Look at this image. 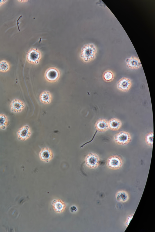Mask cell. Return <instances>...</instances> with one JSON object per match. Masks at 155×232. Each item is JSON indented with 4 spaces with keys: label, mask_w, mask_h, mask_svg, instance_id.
Listing matches in <instances>:
<instances>
[{
    "label": "cell",
    "mask_w": 155,
    "mask_h": 232,
    "mask_svg": "<svg viewBox=\"0 0 155 232\" xmlns=\"http://www.w3.org/2000/svg\"><path fill=\"white\" fill-rule=\"evenodd\" d=\"M6 1H5V0H0V6L2 4H3L4 3H5Z\"/></svg>",
    "instance_id": "23"
},
{
    "label": "cell",
    "mask_w": 155,
    "mask_h": 232,
    "mask_svg": "<svg viewBox=\"0 0 155 232\" xmlns=\"http://www.w3.org/2000/svg\"><path fill=\"white\" fill-rule=\"evenodd\" d=\"M133 215H130L129 216H128L126 220V225H127V226L128 225V224L129 223V222H130V220L132 218V217H133Z\"/></svg>",
    "instance_id": "21"
},
{
    "label": "cell",
    "mask_w": 155,
    "mask_h": 232,
    "mask_svg": "<svg viewBox=\"0 0 155 232\" xmlns=\"http://www.w3.org/2000/svg\"><path fill=\"white\" fill-rule=\"evenodd\" d=\"M39 99L40 102L44 104H50L53 99L52 94L47 90L44 91L40 93Z\"/></svg>",
    "instance_id": "14"
},
{
    "label": "cell",
    "mask_w": 155,
    "mask_h": 232,
    "mask_svg": "<svg viewBox=\"0 0 155 232\" xmlns=\"http://www.w3.org/2000/svg\"><path fill=\"white\" fill-rule=\"evenodd\" d=\"M95 127L99 131L105 132L109 129L108 121L105 119H99L95 123Z\"/></svg>",
    "instance_id": "13"
},
{
    "label": "cell",
    "mask_w": 155,
    "mask_h": 232,
    "mask_svg": "<svg viewBox=\"0 0 155 232\" xmlns=\"http://www.w3.org/2000/svg\"><path fill=\"white\" fill-rule=\"evenodd\" d=\"M132 83L131 80L126 77H123L117 82V87L120 90L126 92L128 91L131 87Z\"/></svg>",
    "instance_id": "8"
},
{
    "label": "cell",
    "mask_w": 155,
    "mask_h": 232,
    "mask_svg": "<svg viewBox=\"0 0 155 232\" xmlns=\"http://www.w3.org/2000/svg\"><path fill=\"white\" fill-rule=\"evenodd\" d=\"M53 155L52 150L48 147L42 148L39 154L40 160L46 162H48L52 159Z\"/></svg>",
    "instance_id": "10"
},
{
    "label": "cell",
    "mask_w": 155,
    "mask_h": 232,
    "mask_svg": "<svg viewBox=\"0 0 155 232\" xmlns=\"http://www.w3.org/2000/svg\"><path fill=\"white\" fill-rule=\"evenodd\" d=\"M97 52L96 45L92 43H89L83 45L81 48L80 57L85 63H88L96 58Z\"/></svg>",
    "instance_id": "1"
},
{
    "label": "cell",
    "mask_w": 155,
    "mask_h": 232,
    "mask_svg": "<svg viewBox=\"0 0 155 232\" xmlns=\"http://www.w3.org/2000/svg\"><path fill=\"white\" fill-rule=\"evenodd\" d=\"M107 167L112 170L120 169L123 165V161L120 157L114 155L111 156L107 159L106 162Z\"/></svg>",
    "instance_id": "6"
},
{
    "label": "cell",
    "mask_w": 155,
    "mask_h": 232,
    "mask_svg": "<svg viewBox=\"0 0 155 232\" xmlns=\"http://www.w3.org/2000/svg\"><path fill=\"white\" fill-rule=\"evenodd\" d=\"M116 198L119 202L125 203L129 199V194L126 191L120 190L116 193Z\"/></svg>",
    "instance_id": "16"
},
{
    "label": "cell",
    "mask_w": 155,
    "mask_h": 232,
    "mask_svg": "<svg viewBox=\"0 0 155 232\" xmlns=\"http://www.w3.org/2000/svg\"><path fill=\"white\" fill-rule=\"evenodd\" d=\"M10 68V65L7 61L3 60L0 61V71L7 72L9 70Z\"/></svg>",
    "instance_id": "19"
},
{
    "label": "cell",
    "mask_w": 155,
    "mask_h": 232,
    "mask_svg": "<svg viewBox=\"0 0 155 232\" xmlns=\"http://www.w3.org/2000/svg\"><path fill=\"white\" fill-rule=\"evenodd\" d=\"M85 162L86 165L88 168L91 169H95L99 165L100 158L96 154L91 152L85 157Z\"/></svg>",
    "instance_id": "5"
},
{
    "label": "cell",
    "mask_w": 155,
    "mask_h": 232,
    "mask_svg": "<svg viewBox=\"0 0 155 232\" xmlns=\"http://www.w3.org/2000/svg\"><path fill=\"white\" fill-rule=\"evenodd\" d=\"M51 204L54 211L60 214L64 212L66 208L65 203L59 199H55L51 202Z\"/></svg>",
    "instance_id": "12"
},
{
    "label": "cell",
    "mask_w": 155,
    "mask_h": 232,
    "mask_svg": "<svg viewBox=\"0 0 155 232\" xmlns=\"http://www.w3.org/2000/svg\"><path fill=\"white\" fill-rule=\"evenodd\" d=\"M131 140L130 134L127 132L122 131L116 134L114 140L117 144L125 145L129 143Z\"/></svg>",
    "instance_id": "4"
},
{
    "label": "cell",
    "mask_w": 155,
    "mask_h": 232,
    "mask_svg": "<svg viewBox=\"0 0 155 232\" xmlns=\"http://www.w3.org/2000/svg\"><path fill=\"white\" fill-rule=\"evenodd\" d=\"M125 62L127 67L131 70H137L142 66L139 58L134 56H131L127 58L126 59Z\"/></svg>",
    "instance_id": "9"
},
{
    "label": "cell",
    "mask_w": 155,
    "mask_h": 232,
    "mask_svg": "<svg viewBox=\"0 0 155 232\" xmlns=\"http://www.w3.org/2000/svg\"><path fill=\"white\" fill-rule=\"evenodd\" d=\"M8 123L7 116L4 114H0V129L5 130L7 129Z\"/></svg>",
    "instance_id": "18"
},
{
    "label": "cell",
    "mask_w": 155,
    "mask_h": 232,
    "mask_svg": "<svg viewBox=\"0 0 155 232\" xmlns=\"http://www.w3.org/2000/svg\"><path fill=\"white\" fill-rule=\"evenodd\" d=\"M153 132H150L146 135L145 136V141L147 145L150 146H153Z\"/></svg>",
    "instance_id": "20"
},
{
    "label": "cell",
    "mask_w": 155,
    "mask_h": 232,
    "mask_svg": "<svg viewBox=\"0 0 155 232\" xmlns=\"http://www.w3.org/2000/svg\"><path fill=\"white\" fill-rule=\"evenodd\" d=\"M42 57V53L39 50L36 48H32L27 51L26 58L28 62L36 65L39 64Z\"/></svg>",
    "instance_id": "2"
},
{
    "label": "cell",
    "mask_w": 155,
    "mask_h": 232,
    "mask_svg": "<svg viewBox=\"0 0 155 232\" xmlns=\"http://www.w3.org/2000/svg\"><path fill=\"white\" fill-rule=\"evenodd\" d=\"M32 134L29 126L25 125L22 127L17 132L18 139L20 140L25 141L29 139Z\"/></svg>",
    "instance_id": "7"
},
{
    "label": "cell",
    "mask_w": 155,
    "mask_h": 232,
    "mask_svg": "<svg viewBox=\"0 0 155 232\" xmlns=\"http://www.w3.org/2000/svg\"><path fill=\"white\" fill-rule=\"evenodd\" d=\"M10 107L12 112L17 113L22 111L25 108V104L22 100L18 99H14L11 102Z\"/></svg>",
    "instance_id": "11"
},
{
    "label": "cell",
    "mask_w": 155,
    "mask_h": 232,
    "mask_svg": "<svg viewBox=\"0 0 155 232\" xmlns=\"http://www.w3.org/2000/svg\"><path fill=\"white\" fill-rule=\"evenodd\" d=\"M114 77V73L110 70L105 71L102 75V77L104 80L107 82L112 81L113 80Z\"/></svg>",
    "instance_id": "17"
},
{
    "label": "cell",
    "mask_w": 155,
    "mask_h": 232,
    "mask_svg": "<svg viewBox=\"0 0 155 232\" xmlns=\"http://www.w3.org/2000/svg\"><path fill=\"white\" fill-rule=\"evenodd\" d=\"M109 129L113 131L119 130L122 126V122L119 119L113 118L108 121Z\"/></svg>",
    "instance_id": "15"
},
{
    "label": "cell",
    "mask_w": 155,
    "mask_h": 232,
    "mask_svg": "<svg viewBox=\"0 0 155 232\" xmlns=\"http://www.w3.org/2000/svg\"><path fill=\"white\" fill-rule=\"evenodd\" d=\"M60 76V70L58 68L55 67H50L48 68L44 74L45 80L50 83H54L58 81Z\"/></svg>",
    "instance_id": "3"
},
{
    "label": "cell",
    "mask_w": 155,
    "mask_h": 232,
    "mask_svg": "<svg viewBox=\"0 0 155 232\" xmlns=\"http://www.w3.org/2000/svg\"><path fill=\"white\" fill-rule=\"evenodd\" d=\"M70 211L71 212H73L77 211V208L75 206H73L70 207Z\"/></svg>",
    "instance_id": "22"
}]
</instances>
